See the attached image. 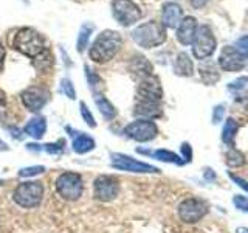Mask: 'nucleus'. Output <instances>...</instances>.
I'll return each instance as SVG.
<instances>
[{"label":"nucleus","instance_id":"obj_34","mask_svg":"<svg viewBox=\"0 0 248 233\" xmlns=\"http://www.w3.org/2000/svg\"><path fill=\"white\" fill-rule=\"evenodd\" d=\"M232 204H234V207H236L237 210H240V212L248 213V198L237 194V196L232 198Z\"/></svg>","mask_w":248,"mask_h":233},{"label":"nucleus","instance_id":"obj_25","mask_svg":"<svg viewBox=\"0 0 248 233\" xmlns=\"http://www.w3.org/2000/svg\"><path fill=\"white\" fill-rule=\"evenodd\" d=\"M95 31V25L93 23H84L81 27V31H79V36H78V42H76V50L78 53H82L85 50V47L89 44V39H90V34Z\"/></svg>","mask_w":248,"mask_h":233},{"label":"nucleus","instance_id":"obj_21","mask_svg":"<svg viewBox=\"0 0 248 233\" xmlns=\"http://www.w3.org/2000/svg\"><path fill=\"white\" fill-rule=\"evenodd\" d=\"M138 152L146 154V155H152V157H155L157 160L166 162V163H175V165H185V163H186V162L180 157V155H177L175 152L168 151V150L147 151V150H141V148H138Z\"/></svg>","mask_w":248,"mask_h":233},{"label":"nucleus","instance_id":"obj_43","mask_svg":"<svg viewBox=\"0 0 248 233\" xmlns=\"http://www.w3.org/2000/svg\"><path fill=\"white\" fill-rule=\"evenodd\" d=\"M236 233H248V229H245V227H239V229L236 230Z\"/></svg>","mask_w":248,"mask_h":233},{"label":"nucleus","instance_id":"obj_5","mask_svg":"<svg viewBox=\"0 0 248 233\" xmlns=\"http://www.w3.org/2000/svg\"><path fill=\"white\" fill-rule=\"evenodd\" d=\"M56 191L59 196L65 200H78L82 196L84 191V181L79 173H73V171H65L62 173L56 181Z\"/></svg>","mask_w":248,"mask_h":233},{"label":"nucleus","instance_id":"obj_2","mask_svg":"<svg viewBox=\"0 0 248 233\" xmlns=\"http://www.w3.org/2000/svg\"><path fill=\"white\" fill-rule=\"evenodd\" d=\"M13 47L22 54L30 56L31 59L36 58L37 54H41L44 50H46L44 36L34 28H30V27L20 28L16 31L14 39H13Z\"/></svg>","mask_w":248,"mask_h":233},{"label":"nucleus","instance_id":"obj_38","mask_svg":"<svg viewBox=\"0 0 248 233\" xmlns=\"http://www.w3.org/2000/svg\"><path fill=\"white\" fill-rule=\"evenodd\" d=\"M230 177H231V181L234 182V183H237L240 188H244L245 191H248V182L247 181H244L242 177H239V176H236V174H232V173H230Z\"/></svg>","mask_w":248,"mask_h":233},{"label":"nucleus","instance_id":"obj_41","mask_svg":"<svg viewBox=\"0 0 248 233\" xmlns=\"http://www.w3.org/2000/svg\"><path fill=\"white\" fill-rule=\"evenodd\" d=\"M189 2L194 8H203L209 0H189Z\"/></svg>","mask_w":248,"mask_h":233},{"label":"nucleus","instance_id":"obj_13","mask_svg":"<svg viewBox=\"0 0 248 233\" xmlns=\"http://www.w3.org/2000/svg\"><path fill=\"white\" fill-rule=\"evenodd\" d=\"M163 98V89L160 80L157 76H147L140 80L137 87V97L135 101H151V103H161Z\"/></svg>","mask_w":248,"mask_h":233},{"label":"nucleus","instance_id":"obj_20","mask_svg":"<svg viewBox=\"0 0 248 233\" xmlns=\"http://www.w3.org/2000/svg\"><path fill=\"white\" fill-rule=\"evenodd\" d=\"M46 131V120L44 116H33L23 128V132L27 135L33 137L34 140H41Z\"/></svg>","mask_w":248,"mask_h":233},{"label":"nucleus","instance_id":"obj_36","mask_svg":"<svg viewBox=\"0 0 248 233\" xmlns=\"http://www.w3.org/2000/svg\"><path fill=\"white\" fill-rule=\"evenodd\" d=\"M247 84H248V78L247 76H240V78H237L236 81H232V83L228 84V89L230 90H240V89H244Z\"/></svg>","mask_w":248,"mask_h":233},{"label":"nucleus","instance_id":"obj_42","mask_svg":"<svg viewBox=\"0 0 248 233\" xmlns=\"http://www.w3.org/2000/svg\"><path fill=\"white\" fill-rule=\"evenodd\" d=\"M2 151H8V145L3 142V140H0V152Z\"/></svg>","mask_w":248,"mask_h":233},{"label":"nucleus","instance_id":"obj_9","mask_svg":"<svg viewBox=\"0 0 248 233\" xmlns=\"http://www.w3.org/2000/svg\"><path fill=\"white\" fill-rule=\"evenodd\" d=\"M112 13L116 22L121 23L123 27H130L132 23L141 19V11L132 0H113Z\"/></svg>","mask_w":248,"mask_h":233},{"label":"nucleus","instance_id":"obj_3","mask_svg":"<svg viewBox=\"0 0 248 233\" xmlns=\"http://www.w3.org/2000/svg\"><path fill=\"white\" fill-rule=\"evenodd\" d=\"M132 39L143 49H154L166 41V28L161 23L151 20L132 31Z\"/></svg>","mask_w":248,"mask_h":233},{"label":"nucleus","instance_id":"obj_33","mask_svg":"<svg viewBox=\"0 0 248 233\" xmlns=\"http://www.w3.org/2000/svg\"><path fill=\"white\" fill-rule=\"evenodd\" d=\"M85 73H87V80H89V84H90V87L93 89V90H96V87L101 84V78L93 72V70L87 66L85 67Z\"/></svg>","mask_w":248,"mask_h":233},{"label":"nucleus","instance_id":"obj_15","mask_svg":"<svg viewBox=\"0 0 248 233\" xmlns=\"http://www.w3.org/2000/svg\"><path fill=\"white\" fill-rule=\"evenodd\" d=\"M183 11L180 5H177L174 2H168L163 5L161 11V25L165 28H177L182 22Z\"/></svg>","mask_w":248,"mask_h":233},{"label":"nucleus","instance_id":"obj_44","mask_svg":"<svg viewBox=\"0 0 248 233\" xmlns=\"http://www.w3.org/2000/svg\"><path fill=\"white\" fill-rule=\"evenodd\" d=\"M205 176H206V179H216V174L213 173V171H211V174H209V173H205Z\"/></svg>","mask_w":248,"mask_h":233},{"label":"nucleus","instance_id":"obj_40","mask_svg":"<svg viewBox=\"0 0 248 233\" xmlns=\"http://www.w3.org/2000/svg\"><path fill=\"white\" fill-rule=\"evenodd\" d=\"M5 54H6V50H5V47H3L2 41H0V72H2V68H3V62H5Z\"/></svg>","mask_w":248,"mask_h":233},{"label":"nucleus","instance_id":"obj_29","mask_svg":"<svg viewBox=\"0 0 248 233\" xmlns=\"http://www.w3.org/2000/svg\"><path fill=\"white\" fill-rule=\"evenodd\" d=\"M79 109H81V116L82 120L89 124L90 128H95L96 126V121H95V116H93V114L90 112V109L87 107V104L85 103H81L79 104Z\"/></svg>","mask_w":248,"mask_h":233},{"label":"nucleus","instance_id":"obj_39","mask_svg":"<svg viewBox=\"0 0 248 233\" xmlns=\"http://www.w3.org/2000/svg\"><path fill=\"white\" fill-rule=\"evenodd\" d=\"M182 152H183L185 162H191V157H192V151H191V146H189V143H183V145H182Z\"/></svg>","mask_w":248,"mask_h":233},{"label":"nucleus","instance_id":"obj_7","mask_svg":"<svg viewBox=\"0 0 248 233\" xmlns=\"http://www.w3.org/2000/svg\"><path fill=\"white\" fill-rule=\"evenodd\" d=\"M124 134L126 137L135 140V142H151L155 137L158 135V128L152 120H135L129 123L126 128H124Z\"/></svg>","mask_w":248,"mask_h":233},{"label":"nucleus","instance_id":"obj_45","mask_svg":"<svg viewBox=\"0 0 248 233\" xmlns=\"http://www.w3.org/2000/svg\"><path fill=\"white\" fill-rule=\"evenodd\" d=\"M2 183H3V181H0V185H2Z\"/></svg>","mask_w":248,"mask_h":233},{"label":"nucleus","instance_id":"obj_32","mask_svg":"<svg viewBox=\"0 0 248 233\" xmlns=\"http://www.w3.org/2000/svg\"><path fill=\"white\" fill-rule=\"evenodd\" d=\"M64 145H65L64 140H59L58 143H46V145H44L42 150L45 152H48V154H61L62 151H64Z\"/></svg>","mask_w":248,"mask_h":233},{"label":"nucleus","instance_id":"obj_16","mask_svg":"<svg viewBox=\"0 0 248 233\" xmlns=\"http://www.w3.org/2000/svg\"><path fill=\"white\" fill-rule=\"evenodd\" d=\"M196 31H197V20L188 16L185 17L180 25L177 27V39L178 42L183 44V45H189L194 41V36H196Z\"/></svg>","mask_w":248,"mask_h":233},{"label":"nucleus","instance_id":"obj_30","mask_svg":"<svg viewBox=\"0 0 248 233\" xmlns=\"http://www.w3.org/2000/svg\"><path fill=\"white\" fill-rule=\"evenodd\" d=\"M61 89H62V92H64L70 100H75V98H76V90H75V87H73V83L70 81L68 78H62V81H61Z\"/></svg>","mask_w":248,"mask_h":233},{"label":"nucleus","instance_id":"obj_37","mask_svg":"<svg viewBox=\"0 0 248 233\" xmlns=\"http://www.w3.org/2000/svg\"><path fill=\"white\" fill-rule=\"evenodd\" d=\"M223 114H225V107L223 106H216L214 107V112H213V123H220V120L223 118Z\"/></svg>","mask_w":248,"mask_h":233},{"label":"nucleus","instance_id":"obj_27","mask_svg":"<svg viewBox=\"0 0 248 233\" xmlns=\"http://www.w3.org/2000/svg\"><path fill=\"white\" fill-rule=\"evenodd\" d=\"M200 75H202V80H203L206 84H214L217 80H219V73H217V70L213 64L202 66Z\"/></svg>","mask_w":248,"mask_h":233},{"label":"nucleus","instance_id":"obj_19","mask_svg":"<svg viewBox=\"0 0 248 233\" xmlns=\"http://www.w3.org/2000/svg\"><path fill=\"white\" fill-rule=\"evenodd\" d=\"M129 70L135 78H138V80H143V78L152 75V66L144 56H135L132 59L129 64Z\"/></svg>","mask_w":248,"mask_h":233},{"label":"nucleus","instance_id":"obj_31","mask_svg":"<svg viewBox=\"0 0 248 233\" xmlns=\"http://www.w3.org/2000/svg\"><path fill=\"white\" fill-rule=\"evenodd\" d=\"M44 171H45V166H42V165L22 168V169L19 171V177H31V176H37V174H42Z\"/></svg>","mask_w":248,"mask_h":233},{"label":"nucleus","instance_id":"obj_17","mask_svg":"<svg viewBox=\"0 0 248 233\" xmlns=\"http://www.w3.org/2000/svg\"><path fill=\"white\" fill-rule=\"evenodd\" d=\"M67 131L68 132H72V135L73 137V143H72V146H73V151L76 152V154H87V152H90L92 150H95V146H96V143H95V140H93L90 135H87V134H81V132H76L75 129H72V128H68L67 126Z\"/></svg>","mask_w":248,"mask_h":233},{"label":"nucleus","instance_id":"obj_35","mask_svg":"<svg viewBox=\"0 0 248 233\" xmlns=\"http://www.w3.org/2000/svg\"><path fill=\"white\" fill-rule=\"evenodd\" d=\"M234 49H236L240 54H244L245 58H248V36L240 37L239 41L236 42V47H234Z\"/></svg>","mask_w":248,"mask_h":233},{"label":"nucleus","instance_id":"obj_14","mask_svg":"<svg viewBox=\"0 0 248 233\" xmlns=\"http://www.w3.org/2000/svg\"><path fill=\"white\" fill-rule=\"evenodd\" d=\"M219 64L227 72H237V70H242L247 66V58L244 54H240L234 47H223Z\"/></svg>","mask_w":248,"mask_h":233},{"label":"nucleus","instance_id":"obj_4","mask_svg":"<svg viewBox=\"0 0 248 233\" xmlns=\"http://www.w3.org/2000/svg\"><path fill=\"white\" fill-rule=\"evenodd\" d=\"M44 193L45 188L42 182L28 181L16 186V190L13 193V199L22 208H36L41 205V202L44 199Z\"/></svg>","mask_w":248,"mask_h":233},{"label":"nucleus","instance_id":"obj_10","mask_svg":"<svg viewBox=\"0 0 248 233\" xmlns=\"http://www.w3.org/2000/svg\"><path fill=\"white\" fill-rule=\"evenodd\" d=\"M110 159H112V168L120 171H129V173H160L158 168L149 165V163L132 159L130 155L121 152H112Z\"/></svg>","mask_w":248,"mask_h":233},{"label":"nucleus","instance_id":"obj_6","mask_svg":"<svg viewBox=\"0 0 248 233\" xmlns=\"http://www.w3.org/2000/svg\"><path fill=\"white\" fill-rule=\"evenodd\" d=\"M216 50V37L208 25L197 27L196 36L192 41V53L197 59L209 58Z\"/></svg>","mask_w":248,"mask_h":233},{"label":"nucleus","instance_id":"obj_26","mask_svg":"<svg viewBox=\"0 0 248 233\" xmlns=\"http://www.w3.org/2000/svg\"><path fill=\"white\" fill-rule=\"evenodd\" d=\"M237 129H239L237 123L232 118H228L227 123L223 124V129H222V140H223V143L232 146V143H234V138H236V134H237Z\"/></svg>","mask_w":248,"mask_h":233},{"label":"nucleus","instance_id":"obj_18","mask_svg":"<svg viewBox=\"0 0 248 233\" xmlns=\"http://www.w3.org/2000/svg\"><path fill=\"white\" fill-rule=\"evenodd\" d=\"M134 115L143 120H152L161 115V103H151V101H135Z\"/></svg>","mask_w":248,"mask_h":233},{"label":"nucleus","instance_id":"obj_11","mask_svg":"<svg viewBox=\"0 0 248 233\" xmlns=\"http://www.w3.org/2000/svg\"><path fill=\"white\" fill-rule=\"evenodd\" d=\"M206 213H208V205L197 198H188L182 200L180 205H178V216H180V219L183 222L188 224L200 221Z\"/></svg>","mask_w":248,"mask_h":233},{"label":"nucleus","instance_id":"obj_28","mask_svg":"<svg viewBox=\"0 0 248 233\" xmlns=\"http://www.w3.org/2000/svg\"><path fill=\"white\" fill-rule=\"evenodd\" d=\"M227 165L231 168H239L245 165V155L237 150H230L227 152Z\"/></svg>","mask_w":248,"mask_h":233},{"label":"nucleus","instance_id":"obj_23","mask_svg":"<svg viewBox=\"0 0 248 233\" xmlns=\"http://www.w3.org/2000/svg\"><path fill=\"white\" fill-rule=\"evenodd\" d=\"M95 103H96V106L99 109L101 115L104 116V120L110 121V120H113L115 116H116V109H115V106L106 97L101 95V93H96V95H95Z\"/></svg>","mask_w":248,"mask_h":233},{"label":"nucleus","instance_id":"obj_24","mask_svg":"<svg viewBox=\"0 0 248 233\" xmlns=\"http://www.w3.org/2000/svg\"><path fill=\"white\" fill-rule=\"evenodd\" d=\"M51 64H53V54L50 53L48 49L44 50L41 54H37L36 58H33V66L39 73H45L51 67Z\"/></svg>","mask_w":248,"mask_h":233},{"label":"nucleus","instance_id":"obj_1","mask_svg":"<svg viewBox=\"0 0 248 233\" xmlns=\"http://www.w3.org/2000/svg\"><path fill=\"white\" fill-rule=\"evenodd\" d=\"M123 44L121 34L113 30H104L95 39V42L90 47V59L96 64H106L115 58V54L120 51Z\"/></svg>","mask_w":248,"mask_h":233},{"label":"nucleus","instance_id":"obj_12","mask_svg":"<svg viewBox=\"0 0 248 233\" xmlns=\"http://www.w3.org/2000/svg\"><path fill=\"white\" fill-rule=\"evenodd\" d=\"M20 100L30 112H41L44 106L48 103L50 92L42 85H31L20 93Z\"/></svg>","mask_w":248,"mask_h":233},{"label":"nucleus","instance_id":"obj_22","mask_svg":"<svg viewBox=\"0 0 248 233\" xmlns=\"http://www.w3.org/2000/svg\"><path fill=\"white\" fill-rule=\"evenodd\" d=\"M174 72L178 76H191L194 73L192 61L189 59V56L185 51L177 54V59L174 62Z\"/></svg>","mask_w":248,"mask_h":233},{"label":"nucleus","instance_id":"obj_8","mask_svg":"<svg viewBox=\"0 0 248 233\" xmlns=\"http://www.w3.org/2000/svg\"><path fill=\"white\" fill-rule=\"evenodd\" d=\"M120 193V181L115 176H98L93 182V196L99 202H110Z\"/></svg>","mask_w":248,"mask_h":233}]
</instances>
